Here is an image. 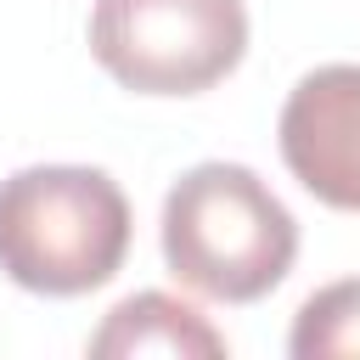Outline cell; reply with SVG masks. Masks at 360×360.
<instances>
[{
	"mask_svg": "<svg viewBox=\"0 0 360 360\" xmlns=\"http://www.w3.org/2000/svg\"><path fill=\"white\" fill-rule=\"evenodd\" d=\"M281 163L326 208L360 214V62L304 73L281 107Z\"/></svg>",
	"mask_w": 360,
	"mask_h": 360,
	"instance_id": "cell-4",
	"label": "cell"
},
{
	"mask_svg": "<svg viewBox=\"0 0 360 360\" xmlns=\"http://www.w3.org/2000/svg\"><path fill=\"white\" fill-rule=\"evenodd\" d=\"M90 56L135 96H202L248 56L242 0H96Z\"/></svg>",
	"mask_w": 360,
	"mask_h": 360,
	"instance_id": "cell-3",
	"label": "cell"
},
{
	"mask_svg": "<svg viewBox=\"0 0 360 360\" xmlns=\"http://www.w3.org/2000/svg\"><path fill=\"white\" fill-rule=\"evenodd\" d=\"M129 197L107 169L34 163L0 180V270L45 298L107 287L129 253Z\"/></svg>",
	"mask_w": 360,
	"mask_h": 360,
	"instance_id": "cell-2",
	"label": "cell"
},
{
	"mask_svg": "<svg viewBox=\"0 0 360 360\" xmlns=\"http://www.w3.org/2000/svg\"><path fill=\"white\" fill-rule=\"evenodd\" d=\"M292 360H360V276L309 292L287 332Z\"/></svg>",
	"mask_w": 360,
	"mask_h": 360,
	"instance_id": "cell-6",
	"label": "cell"
},
{
	"mask_svg": "<svg viewBox=\"0 0 360 360\" xmlns=\"http://www.w3.org/2000/svg\"><path fill=\"white\" fill-rule=\"evenodd\" d=\"M90 354L96 360H141V354L219 360L225 354V332H214V321L197 315L186 298L146 287V292H129L124 304L107 309V321L90 332Z\"/></svg>",
	"mask_w": 360,
	"mask_h": 360,
	"instance_id": "cell-5",
	"label": "cell"
},
{
	"mask_svg": "<svg viewBox=\"0 0 360 360\" xmlns=\"http://www.w3.org/2000/svg\"><path fill=\"white\" fill-rule=\"evenodd\" d=\"M163 264L214 304H259L298 259V219L248 163H197L163 197Z\"/></svg>",
	"mask_w": 360,
	"mask_h": 360,
	"instance_id": "cell-1",
	"label": "cell"
}]
</instances>
